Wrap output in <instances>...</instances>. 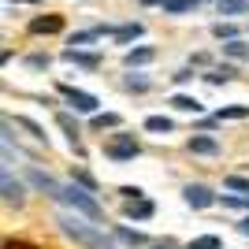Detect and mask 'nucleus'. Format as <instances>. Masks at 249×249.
<instances>
[{"mask_svg": "<svg viewBox=\"0 0 249 249\" xmlns=\"http://www.w3.org/2000/svg\"><path fill=\"white\" fill-rule=\"evenodd\" d=\"M56 223H60V231L74 242V246H82V249H115V246H119L115 234H104L97 223H86V219L74 216V212H63Z\"/></svg>", "mask_w": 249, "mask_h": 249, "instance_id": "1", "label": "nucleus"}, {"mask_svg": "<svg viewBox=\"0 0 249 249\" xmlns=\"http://www.w3.org/2000/svg\"><path fill=\"white\" fill-rule=\"evenodd\" d=\"M60 201L67 208H71L74 216H86V219H93V223H101L104 219V208H101V201L89 194L86 186H78V182H71V186H63L60 190Z\"/></svg>", "mask_w": 249, "mask_h": 249, "instance_id": "2", "label": "nucleus"}, {"mask_svg": "<svg viewBox=\"0 0 249 249\" xmlns=\"http://www.w3.org/2000/svg\"><path fill=\"white\" fill-rule=\"evenodd\" d=\"M101 153L108 156V160H115V164H130V160H138V156H142V142H138L134 134L119 130V134H112V138L101 145Z\"/></svg>", "mask_w": 249, "mask_h": 249, "instance_id": "3", "label": "nucleus"}, {"mask_svg": "<svg viewBox=\"0 0 249 249\" xmlns=\"http://www.w3.org/2000/svg\"><path fill=\"white\" fill-rule=\"evenodd\" d=\"M56 89H60V97L67 104H71L74 112H82V115H97V108H101V101H97L93 93H86V89H74V86H56Z\"/></svg>", "mask_w": 249, "mask_h": 249, "instance_id": "4", "label": "nucleus"}, {"mask_svg": "<svg viewBox=\"0 0 249 249\" xmlns=\"http://www.w3.org/2000/svg\"><path fill=\"white\" fill-rule=\"evenodd\" d=\"M182 201H186L190 208H212L216 205V194H212L205 182H186V186H182Z\"/></svg>", "mask_w": 249, "mask_h": 249, "instance_id": "5", "label": "nucleus"}, {"mask_svg": "<svg viewBox=\"0 0 249 249\" xmlns=\"http://www.w3.org/2000/svg\"><path fill=\"white\" fill-rule=\"evenodd\" d=\"M26 182H30L34 190H41V194H49V197H56L60 201V182H56V178L52 175H45V171H37V167H26Z\"/></svg>", "mask_w": 249, "mask_h": 249, "instance_id": "6", "label": "nucleus"}, {"mask_svg": "<svg viewBox=\"0 0 249 249\" xmlns=\"http://www.w3.org/2000/svg\"><path fill=\"white\" fill-rule=\"evenodd\" d=\"M153 212H156V205L149 197H126L123 201V216L126 219H149Z\"/></svg>", "mask_w": 249, "mask_h": 249, "instance_id": "7", "label": "nucleus"}, {"mask_svg": "<svg viewBox=\"0 0 249 249\" xmlns=\"http://www.w3.org/2000/svg\"><path fill=\"white\" fill-rule=\"evenodd\" d=\"M156 60V49L153 45H134V49H126L123 52V63L134 71V67H145V63H153Z\"/></svg>", "mask_w": 249, "mask_h": 249, "instance_id": "8", "label": "nucleus"}, {"mask_svg": "<svg viewBox=\"0 0 249 249\" xmlns=\"http://www.w3.org/2000/svg\"><path fill=\"white\" fill-rule=\"evenodd\" d=\"M63 60L78 63V67H86V71H97V67H101V56H97V52H82V49H74V45L63 49Z\"/></svg>", "mask_w": 249, "mask_h": 249, "instance_id": "9", "label": "nucleus"}, {"mask_svg": "<svg viewBox=\"0 0 249 249\" xmlns=\"http://www.w3.org/2000/svg\"><path fill=\"white\" fill-rule=\"evenodd\" d=\"M0 186H4V201H8V205H15V208L22 205V194H26V186H22V182L11 175V171H4V175H0Z\"/></svg>", "mask_w": 249, "mask_h": 249, "instance_id": "10", "label": "nucleus"}, {"mask_svg": "<svg viewBox=\"0 0 249 249\" xmlns=\"http://www.w3.org/2000/svg\"><path fill=\"white\" fill-rule=\"evenodd\" d=\"M186 149H190V153H197V156H219V142H216V138H208V134L186 138Z\"/></svg>", "mask_w": 249, "mask_h": 249, "instance_id": "11", "label": "nucleus"}, {"mask_svg": "<svg viewBox=\"0 0 249 249\" xmlns=\"http://www.w3.org/2000/svg\"><path fill=\"white\" fill-rule=\"evenodd\" d=\"M142 34H145V26H142V22H123V26H115L112 41H115V45H130V41H138Z\"/></svg>", "mask_w": 249, "mask_h": 249, "instance_id": "12", "label": "nucleus"}, {"mask_svg": "<svg viewBox=\"0 0 249 249\" xmlns=\"http://www.w3.org/2000/svg\"><path fill=\"white\" fill-rule=\"evenodd\" d=\"M26 30H30V34H60L63 19H60V15H41V19H30Z\"/></svg>", "mask_w": 249, "mask_h": 249, "instance_id": "13", "label": "nucleus"}, {"mask_svg": "<svg viewBox=\"0 0 249 249\" xmlns=\"http://www.w3.org/2000/svg\"><path fill=\"white\" fill-rule=\"evenodd\" d=\"M56 123H60V130L67 134V142H71L74 153H82V142H78V123H74L67 112H56Z\"/></svg>", "mask_w": 249, "mask_h": 249, "instance_id": "14", "label": "nucleus"}, {"mask_svg": "<svg viewBox=\"0 0 249 249\" xmlns=\"http://www.w3.org/2000/svg\"><path fill=\"white\" fill-rule=\"evenodd\" d=\"M171 108H175V112H190V115H197L205 104H201L197 97H190V93H175V97H171Z\"/></svg>", "mask_w": 249, "mask_h": 249, "instance_id": "15", "label": "nucleus"}, {"mask_svg": "<svg viewBox=\"0 0 249 249\" xmlns=\"http://www.w3.org/2000/svg\"><path fill=\"white\" fill-rule=\"evenodd\" d=\"M145 130L149 134H171V130H175V119H171V115H149Z\"/></svg>", "mask_w": 249, "mask_h": 249, "instance_id": "16", "label": "nucleus"}, {"mask_svg": "<svg viewBox=\"0 0 249 249\" xmlns=\"http://www.w3.org/2000/svg\"><path fill=\"white\" fill-rule=\"evenodd\" d=\"M115 242H123V246H149V238L142 234V231H130V227H115Z\"/></svg>", "mask_w": 249, "mask_h": 249, "instance_id": "17", "label": "nucleus"}, {"mask_svg": "<svg viewBox=\"0 0 249 249\" xmlns=\"http://www.w3.org/2000/svg\"><path fill=\"white\" fill-rule=\"evenodd\" d=\"M219 49H223V56H227V60H249V45L242 41V37H234V41H223Z\"/></svg>", "mask_w": 249, "mask_h": 249, "instance_id": "18", "label": "nucleus"}, {"mask_svg": "<svg viewBox=\"0 0 249 249\" xmlns=\"http://www.w3.org/2000/svg\"><path fill=\"white\" fill-rule=\"evenodd\" d=\"M216 11H219V15H227V19H231V15H249V0H219Z\"/></svg>", "mask_w": 249, "mask_h": 249, "instance_id": "19", "label": "nucleus"}, {"mask_svg": "<svg viewBox=\"0 0 249 249\" xmlns=\"http://www.w3.org/2000/svg\"><path fill=\"white\" fill-rule=\"evenodd\" d=\"M201 0H164V15H190Z\"/></svg>", "mask_w": 249, "mask_h": 249, "instance_id": "20", "label": "nucleus"}, {"mask_svg": "<svg viewBox=\"0 0 249 249\" xmlns=\"http://www.w3.org/2000/svg\"><path fill=\"white\" fill-rule=\"evenodd\" d=\"M212 37H216V41H234V37H238V26H234V22H212Z\"/></svg>", "mask_w": 249, "mask_h": 249, "instance_id": "21", "label": "nucleus"}, {"mask_svg": "<svg viewBox=\"0 0 249 249\" xmlns=\"http://www.w3.org/2000/svg\"><path fill=\"white\" fill-rule=\"evenodd\" d=\"M89 126H93V130H108V126H123V119L115 112H97L93 119H89Z\"/></svg>", "mask_w": 249, "mask_h": 249, "instance_id": "22", "label": "nucleus"}, {"mask_svg": "<svg viewBox=\"0 0 249 249\" xmlns=\"http://www.w3.org/2000/svg\"><path fill=\"white\" fill-rule=\"evenodd\" d=\"M123 86L130 89V93H149V89H153V82H149L145 74H138V71H134V74H126Z\"/></svg>", "mask_w": 249, "mask_h": 249, "instance_id": "23", "label": "nucleus"}, {"mask_svg": "<svg viewBox=\"0 0 249 249\" xmlns=\"http://www.w3.org/2000/svg\"><path fill=\"white\" fill-rule=\"evenodd\" d=\"M223 186H227L231 194H238V197H249V178L246 175H227V178H223Z\"/></svg>", "mask_w": 249, "mask_h": 249, "instance_id": "24", "label": "nucleus"}, {"mask_svg": "<svg viewBox=\"0 0 249 249\" xmlns=\"http://www.w3.org/2000/svg\"><path fill=\"white\" fill-rule=\"evenodd\" d=\"M234 74H238V71H234L231 63H223V67H212V71H208L205 78H208V82H212V86H219V82H231Z\"/></svg>", "mask_w": 249, "mask_h": 249, "instance_id": "25", "label": "nucleus"}, {"mask_svg": "<svg viewBox=\"0 0 249 249\" xmlns=\"http://www.w3.org/2000/svg\"><path fill=\"white\" fill-rule=\"evenodd\" d=\"M216 119H249V104H231V108H219Z\"/></svg>", "mask_w": 249, "mask_h": 249, "instance_id": "26", "label": "nucleus"}, {"mask_svg": "<svg viewBox=\"0 0 249 249\" xmlns=\"http://www.w3.org/2000/svg\"><path fill=\"white\" fill-rule=\"evenodd\" d=\"M26 67H30V71H49L52 56H49V52H34V56H26Z\"/></svg>", "mask_w": 249, "mask_h": 249, "instance_id": "27", "label": "nucleus"}, {"mask_svg": "<svg viewBox=\"0 0 249 249\" xmlns=\"http://www.w3.org/2000/svg\"><path fill=\"white\" fill-rule=\"evenodd\" d=\"M71 178L78 182V186H86L89 194H97V178L89 175V171H82V167H71Z\"/></svg>", "mask_w": 249, "mask_h": 249, "instance_id": "28", "label": "nucleus"}, {"mask_svg": "<svg viewBox=\"0 0 249 249\" xmlns=\"http://www.w3.org/2000/svg\"><path fill=\"white\" fill-rule=\"evenodd\" d=\"M186 249H223V238H216V234H201V238H194Z\"/></svg>", "mask_w": 249, "mask_h": 249, "instance_id": "29", "label": "nucleus"}, {"mask_svg": "<svg viewBox=\"0 0 249 249\" xmlns=\"http://www.w3.org/2000/svg\"><path fill=\"white\" fill-rule=\"evenodd\" d=\"M15 123H19L22 130H30V138H37V142H45V130H41V126H37V123H34V119H26V115H19Z\"/></svg>", "mask_w": 249, "mask_h": 249, "instance_id": "30", "label": "nucleus"}, {"mask_svg": "<svg viewBox=\"0 0 249 249\" xmlns=\"http://www.w3.org/2000/svg\"><path fill=\"white\" fill-rule=\"evenodd\" d=\"M171 78H175V82H190V78H194V67H182V71H175Z\"/></svg>", "mask_w": 249, "mask_h": 249, "instance_id": "31", "label": "nucleus"}, {"mask_svg": "<svg viewBox=\"0 0 249 249\" xmlns=\"http://www.w3.org/2000/svg\"><path fill=\"white\" fill-rule=\"evenodd\" d=\"M194 63H197V67H205L208 56H205V52H194V56H190V67H194Z\"/></svg>", "mask_w": 249, "mask_h": 249, "instance_id": "32", "label": "nucleus"}, {"mask_svg": "<svg viewBox=\"0 0 249 249\" xmlns=\"http://www.w3.org/2000/svg\"><path fill=\"white\" fill-rule=\"evenodd\" d=\"M238 234H246V238H249V216L238 219Z\"/></svg>", "mask_w": 249, "mask_h": 249, "instance_id": "33", "label": "nucleus"}, {"mask_svg": "<svg viewBox=\"0 0 249 249\" xmlns=\"http://www.w3.org/2000/svg\"><path fill=\"white\" fill-rule=\"evenodd\" d=\"M145 8H164V0H142Z\"/></svg>", "mask_w": 249, "mask_h": 249, "instance_id": "34", "label": "nucleus"}, {"mask_svg": "<svg viewBox=\"0 0 249 249\" xmlns=\"http://www.w3.org/2000/svg\"><path fill=\"white\" fill-rule=\"evenodd\" d=\"M149 249H171V246H167V242H164V246H149Z\"/></svg>", "mask_w": 249, "mask_h": 249, "instance_id": "35", "label": "nucleus"}, {"mask_svg": "<svg viewBox=\"0 0 249 249\" xmlns=\"http://www.w3.org/2000/svg\"><path fill=\"white\" fill-rule=\"evenodd\" d=\"M30 4H45V0H30Z\"/></svg>", "mask_w": 249, "mask_h": 249, "instance_id": "36", "label": "nucleus"}, {"mask_svg": "<svg viewBox=\"0 0 249 249\" xmlns=\"http://www.w3.org/2000/svg\"><path fill=\"white\" fill-rule=\"evenodd\" d=\"M212 4H219V0H212Z\"/></svg>", "mask_w": 249, "mask_h": 249, "instance_id": "37", "label": "nucleus"}]
</instances>
